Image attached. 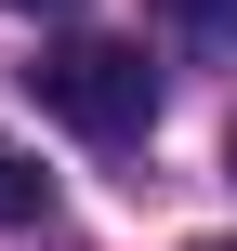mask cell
<instances>
[{
  "instance_id": "obj_1",
  "label": "cell",
  "mask_w": 237,
  "mask_h": 251,
  "mask_svg": "<svg viewBox=\"0 0 237 251\" xmlns=\"http://www.w3.org/2000/svg\"><path fill=\"white\" fill-rule=\"evenodd\" d=\"M26 79H40V106H53L66 132H92V146H145V132H158V66H145L132 40H53Z\"/></svg>"
},
{
  "instance_id": "obj_2",
  "label": "cell",
  "mask_w": 237,
  "mask_h": 251,
  "mask_svg": "<svg viewBox=\"0 0 237 251\" xmlns=\"http://www.w3.org/2000/svg\"><path fill=\"white\" fill-rule=\"evenodd\" d=\"M40 212H53V172H40L13 132H0V225H40Z\"/></svg>"
},
{
  "instance_id": "obj_3",
  "label": "cell",
  "mask_w": 237,
  "mask_h": 251,
  "mask_svg": "<svg viewBox=\"0 0 237 251\" xmlns=\"http://www.w3.org/2000/svg\"><path fill=\"white\" fill-rule=\"evenodd\" d=\"M172 26H185V40H211V53H237V0H172Z\"/></svg>"
},
{
  "instance_id": "obj_4",
  "label": "cell",
  "mask_w": 237,
  "mask_h": 251,
  "mask_svg": "<svg viewBox=\"0 0 237 251\" xmlns=\"http://www.w3.org/2000/svg\"><path fill=\"white\" fill-rule=\"evenodd\" d=\"M13 13H66V0H13Z\"/></svg>"
},
{
  "instance_id": "obj_5",
  "label": "cell",
  "mask_w": 237,
  "mask_h": 251,
  "mask_svg": "<svg viewBox=\"0 0 237 251\" xmlns=\"http://www.w3.org/2000/svg\"><path fill=\"white\" fill-rule=\"evenodd\" d=\"M185 251H224V238H185Z\"/></svg>"
},
{
  "instance_id": "obj_6",
  "label": "cell",
  "mask_w": 237,
  "mask_h": 251,
  "mask_svg": "<svg viewBox=\"0 0 237 251\" xmlns=\"http://www.w3.org/2000/svg\"><path fill=\"white\" fill-rule=\"evenodd\" d=\"M224 159H237V146H224Z\"/></svg>"
}]
</instances>
